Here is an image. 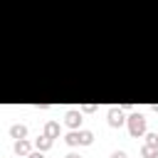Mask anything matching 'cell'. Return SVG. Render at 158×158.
Here are the masks:
<instances>
[{
	"mask_svg": "<svg viewBox=\"0 0 158 158\" xmlns=\"http://www.w3.org/2000/svg\"><path fill=\"white\" fill-rule=\"evenodd\" d=\"M126 123H128V133H131V138H138V136H146V116L143 114H131L128 118H126Z\"/></svg>",
	"mask_w": 158,
	"mask_h": 158,
	"instance_id": "obj_1",
	"label": "cell"
},
{
	"mask_svg": "<svg viewBox=\"0 0 158 158\" xmlns=\"http://www.w3.org/2000/svg\"><path fill=\"white\" fill-rule=\"evenodd\" d=\"M106 118H109V126H111V128H118V126H123V123H126L123 106H111V109H109V114H106Z\"/></svg>",
	"mask_w": 158,
	"mask_h": 158,
	"instance_id": "obj_2",
	"label": "cell"
},
{
	"mask_svg": "<svg viewBox=\"0 0 158 158\" xmlns=\"http://www.w3.org/2000/svg\"><path fill=\"white\" fill-rule=\"evenodd\" d=\"M81 121H84V116H81V109H69V111L64 114V123H67L72 131H77V128L81 126Z\"/></svg>",
	"mask_w": 158,
	"mask_h": 158,
	"instance_id": "obj_3",
	"label": "cell"
},
{
	"mask_svg": "<svg viewBox=\"0 0 158 158\" xmlns=\"http://www.w3.org/2000/svg\"><path fill=\"white\" fill-rule=\"evenodd\" d=\"M32 153V143L27 138H17L15 141V156H30Z\"/></svg>",
	"mask_w": 158,
	"mask_h": 158,
	"instance_id": "obj_4",
	"label": "cell"
},
{
	"mask_svg": "<svg viewBox=\"0 0 158 158\" xmlns=\"http://www.w3.org/2000/svg\"><path fill=\"white\" fill-rule=\"evenodd\" d=\"M42 133L49 136V138H59V123H57V121H47V123L42 126Z\"/></svg>",
	"mask_w": 158,
	"mask_h": 158,
	"instance_id": "obj_5",
	"label": "cell"
},
{
	"mask_svg": "<svg viewBox=\"0 0 158 158\" xmlns=\"http://www.w3.org/2000/svg\"><path fill=\"white\" fill-rule=\"evenodd\" d=\"M77 136H79V146H91L94 143V133L86 131V128H77Z\"/></svg>",
	"mask_w": 158,
	"mask_h": 158,
	"instance_id": "obj_6",
	"label": "cell"
},
{
	"mask_svg": "<svg viewBox=\"0 0 158 158\" xmlns=\"http://www.w3.org/2000/svg\"><path fill=\"white\" fill-rule=\"evenodd\" d=\"M141 158H158V146L156 143H143L141 146Z\"/></svg>",
	"mask_w": 158,
	"mask_h": 158,
	"instance_id": "obj_7",
	"label": "cell"
},
{
	"mask_svg": "<svg viewBox=\"0 0 158 158\" xmlns=\"http://www.w3.org/2000/svg\"><path fill=\"white\" fill-rule=\"evenodd\" d=\"M52 143H54V138H49V136H44V133H42V136L35 141V148H37V151H49V148H52Z\"/></svg>",
	"mask_w": 158,
	"mask_h": 158,
	"instance_id": "obj_8",
	"label": "cell"
},
{
	"mask_svg": "<svg viewBox=\"0 0 158 158\" xmlns=\"http://www.w3.org/2000/svg\"><path fill=\"white\" fill-rule=\"evenodd\" d=\"M10 136L17 141V138H27V126H22V123H15L12 128H10Z\"/></svg>",
	"mask_w": 158,
	"mask_h": 158,
	"instance_id": "obj_9",
	"label": "cell"
},
{
	"mask_svg": "<svg viewBox=\"0 0 158 158\" xmlns=\"http://www.w3.org/2000/svg\"><path fill=\"white\" fill-rule=\"evenodd\" d=\"M67 146H79V136H77V131H72V133H67Z\"/></svg>",
	"mask_w": 158,
	"mask_h": 158,
	"instance_id": "obj_10",
	"label": "cell"
},
{
	"mask_svg": "<svg viewBox=\"0 0 158 158\" xmlns=\"http://www.w3.org/2000/svg\"><path fill=\"white\" fill-rule=\"evenodd\" d=\"M94 111H96L94 104H84V106H81V114H94Z\"/></svg>",
	"mask_w": 158,
	"mask_h": 158,
	"instance_id": "obj_11",
	"label": "cell"
},
{
	"mask_svg": "<svg viewBox=\"0 0 158 158\" xmlns=\"http://www.w3.org/2000/svg\"><path fill=\"white\" fill-rule=\"evenodd\" d=\"M156 141H158V133H146V143H156Z\"/></svg>",
	"mask_w": 158,
	"mask_h": 158,
	"instance_id": "obj_12",
	"label": "cell"
},
{
	"mask_svg": "<svg viewBox=\"0 0 158 158\" xmlns=\"http://www.w3.org/2000/svg\"><path fill=\"white\" fill-rule=\"evenodd\" d=\"M27 158H44V151H32Z\"/></svg>",
	"mask_w": 158,
	"mask_h": 158,
	"instance_id": "obj_13",
	"label": "cell"
},
{
	"mask_svg": "<svg viewBox=\"0 0 158 158\" xmlns=\"http://www.w3.org/2000/svg\"><path fill=\"white\" fill-rule=\"evenodd\" d=\"M111 158H126V151H114Z\"/></svg>",
	"mask_w": 158,
	"mask_h": 158,
	"instance_id": "obj_14",
	"label": "cell"
},
{
	"mask_svg": "<svg viewBox=\"0 0 158 158\" xmlns=\"http://www.w3.org/2000/svg\"><path fill=\"white\" fill-rule=\"evenodd\" d=\"M64 158H81V156H79V153H67Z\"/></svg>",
	"mask_w": 158,
	"mask_h": 158,
	"instance_id": "obj_15",
	"label": "cell"
},
{
	"mask_svg": "<svg viewBox=\"0 0 158 158\" xmlns=\"http://www.w3.org/2000/svg\"><path fill=\"white\" fill-rule=\"evenodd\" d=\"M17 158H22V156H17Z\"/></svg>",
	"mask_w": 158,
	"mask_h": 158,
	"instance_id": "obj_16",
	"label": "cell"
},
{
	"mask_svg": "<svg viewBox=\"0 0 158 158\" xmlns=\"http://www.w3.org/2000/svg\"><path fill=\"white\" fill-rule=\"evenodd\" d=\"M156 143H158V141H156Z\"/></svg>",
	"mask_w": 158,
	"mask_h": 158,
	"instance_id": "obj_17",
	"label": "cell"
}]
</instances>
